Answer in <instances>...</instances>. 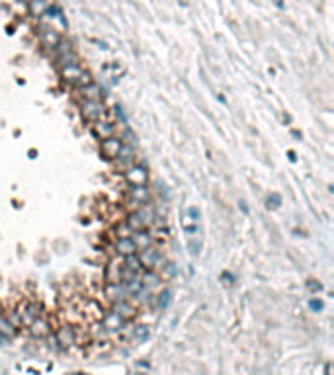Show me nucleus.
Returning a JSON list of instances; mask_svg holds the SVG:
<instances>
[{
    "instance_id": "20",
    "label": "nucleus",
    "mask_w": 334,
    "mask_h": 375,
    "mask_svg": "<svg viewBox=\"0 0 334 375\" xmlns=\"http://www.w3.org/2000/svg\"><path fill=\"white\" fill-rule=\"evenodd\" d=\"M81 94H83L84 102H92V100H100V88L96 86V84H88V86H84L81 88Z\"/></svg>"
},
{
    "instance_id": "22",
    "label": "nucleus",
    "mask_w": 334,
    "mask_h": 375,
    "mask_svg": "<svg viewBox=\"0 0 334 375\" xmlns=\"http://www.w3.org/2000/svg\"><path fill=\"white\" fill-rule=\"evenodd\" d=\"M149 336H151V331L147 325H137L133 329V340H137V342H147Z\"/></svg>"
},
{
    "instance_id": "15",
    "label": "nucleus",
    "mask_w": 334,
    "mask_h": 375,
    "mask_svg": "<svg viewBox=\"0 0 334 375\" xmlns=\"http://www.w3.org/2000/svg\"><path fill=\"white\" fill-rule=\"evenodd\" d=\"M42 43H43V47H47V49H55V47H59V43H61L59 32H55V30H43Z\"/></svg>"
},
{
    "instance_id": "6",
    "label": "nucleus",
    "mask_w": 334,
    "mask_h": 375,
    "mask_svg": "<svg viewBox=\"0 0 334 375\" xmlns=\"http://www.w3.org/2000/svg\"><path fill=\"white\" fill-rule=\"evenodd\" d=\"M137 258H139L143 270H155V268H159V264L163 262V254L157 249H153V247L141 249V252L137 254Z\"/></svg>"
},
{
    "instance_id": "7",
    "label": "nucleus",
    "mask_w": 334,
    "mask_h": 375,
    "mask_svg": "<svg viewBox=\"0 0 334 375\" xmlns=\"http://www.w3.org/2000/svg\"><path fill=\"white\" fill-rule=\"evenodd\" d=\"M124 174H125V180L131 186H147V180H149L147 168L139 167V165H133L131 168H127Z\"/></svg>"
},
{
    "instance_id": "13",
    "label": "nucleus",
    "mask_w": 334,
    "mask_h": 375,
    "mask_svg": "<svg viewBox=\"0 0 334 375\" xmlns=\"http://www.w3.org/2000/svg\"><path fill=\"white\" fill-rule=\"evenodd\" d=\"M106 297H110V299L116 303V301L127 299L129 295H127L124 284H106Z\"/></svg>"
},
{
    "instance_id": "18",
    "label": "nucleus",
    "mask_w": 334,
    "mask_h": 375,
    "mask_svg": "<svg viewBox=\"0 0 334 375\" xmlns=\"http://www.w3.org/2000/svg\"><path fill=\"white\" fill-rule=\"evenodd\" d=\"M141 282H143V288H145V290H153V288H157V286L161 284V276H159V272H155V270H145Z\"/></svg>"
},
{
    "instance_id": "27",
    "label": "nucleus",
    "mask_w": 334,
    "mask_h": 375,
    "mask_svg": "<svg viewBox=\"0 0 334 375\" xmlns=\"http://www.w3.org/2000/svg\"><path fill=\"white\" fill-rule=\"evenodd\" d=\"M311 307H313L315 311H319V309H321L323 305H321V301H311Z\"/></svg>"
},
{
    "instance_id": "19",
    "label": "nucleus",
    "mask_w": 334,
    "mask_h": 375,
    "mask_svg": "<svg viewBox=\"0 0 334 375\" xmlns=\"http://www.w3.org/2000/svg\"><path fill=\"white\" fill-rule=\"evenodd\" d=\"M116 167L120 168V170H124V172H125L127 168L133 167V153H131V151H127L125 147H124L122 155L116 159Z\"/></svg>"
},
{
    "instance_id": "12",
    "label": "nucleus",
    "mask_w": 334,
    "mask_h": 375,
    "mask_svg": "<svg viewBox=\"0 0 334 375\" xmlns=\"http://www.w3.org/2000/svg\"><path fill=\"white\" fill-rule=\"evenodd\" d=\"M137 245L133 243V239L129 237V239H118V243H116V252L120 254V256H133V254H137Z\"/></svg>"
},
{
    "instance_id": "24",
    "label": "nucleus",
    "mask_w": 334,
    "mask_h": 375,
    "mask_svg": "<svg viewBox=\"0 0 334 375\" xmlns=\"http://www.w3.org/2000/svg\"><path fill=\"white\" fill-rule=\"evenodd\" d=\"M116 235H118L120 239H129V237L133 235V231L127 227V223H122V225L116 227Z\"/></svg>"
},
{
    "instance_id": "17",
    "label": "nucleus",
    "mask_w": 334,
    "mask_h": 375,
    "mask_svg": "<svg viewBox=\"0 0 334 375\" xmlns=\"http://www.w3.org/2000/svg\"><path fill=\"white\" fill-rule=\"evenodd\" d=\"M30 331H32L34 336L43 338V336H47V334L51 333V327H49V323H47L43 317H40V319H36V321L30 325Z\"/></svg>"
},
{
    "instance_id": "4",
    "label": "nucleus",
    "mask_w": 334,
    "mask_h": 375,
    "mask_svg": "<svg viewBox=\"0 0 334 375\" xmlns=\"http://www.w3.org/2000/svg\"><path fill=\"white\" fill-rule=\"evenodd\" d=\"M106 114V108L100 100H92V102H84L83 108H81V116L86 124H96L104 118Z\"/></svg>"
},
{
    "instance_id": "14",
    "label": "nucleus",
    "mask_w": 334,
    "mask_h": 375,
    "mask_svg": "<svg viewBox=\"0 0 334 375\" xmlns=\"http://www.w3.org/2000/svg\"><path fill=\"white\" fill-rule=\"evenodd\" d=\"M114 313H118L124 321H127V319L133 317L135 307H133L131 301H127V299H124V301H116V303H114Z\"/></svg>"
},
{
    "instance_id": "28",
    "label": "nucleus",
    "mask_w": 334,
    "mask_h": 375,
    "mask_svg": "<svg viewBox=\"0 0 334 375\" xmlns=\"http://www.w3.org/2000/svg\"><path fill=\"white\" fill-rule=\"evenodd\" d=\"M6 342H8V338H4V336L0 334V346H2V344H6Z\"/></svg>"
},
{
    "instance_id": "26",
    "label": "nucleus",
    "mask_w": 334,
    "mask_h": 375,
    "mask_svg": "<svg viewBox=\"0 0 334 375\" xmlns=\"http://www.w3.org/2000/svg\"><path fill=\"white\" fill-rule=\"evenodd\" d=\"M30 8H32L34 14H42L43 10H45V4H43V0H32Z\"/></svg>"
},
{
    "instance_id": "11",
    "label": "nucleus",
    "mask_w": 334,
    "mask_h": 375,
    "mask_svg": "<svg viewBox=\"0 0 334 375\" xmlns=\"http://www.w3.org/2000/svg\"><path fill=\"white\" fill-rule=\"evenodd\" d=\"M122 272H124V266L118 264V262H110L106 266V284H122Z\"/></svg>"
},
{
    "instance_id": "5",
    "label": "nucleus",
    "mask_w": 334,
    "mask_h": 375,
    "mask_svg": "<svg viewBox=\"0 0 334 375\" xmlns=\"http://www.w3.org/2000/svg\"><path fill=\"white\" fill-rule=\"evenodd\" d=\"M18 317H20V321H22V325H26V327H30L36 319H40L42 317V305L40 303H36V301H26V303H22L20 307H18Z\"/></svg>"
},
{
    "instance_id": "23",
    "label": "nucleus",
    "mask_w": 334,
    "mask_h": 375,
    "mask_svg": "<svg viewBox=\"0 0 334 375\" xmlns=\"http://www.w3.org/2000/svg\"><path fill=\"white\" fill-rule=\"evenodd\" d=\"M0 334H2L4 338H10V336L16 334V327H12V325L8 323V319H4V317H0Z\"/></svg>"
},
{
    "instance_id": "10",
    "label": "nucleus",
    "mask_w": 334,
    "mask_h": 375,
    "mask_svg": "<svg viewBox=\"0 0 334 375\" xmlns=\"http://www.w3.org/2000/svg\"><path fill=\"white\" fill-rule=\"evenodd\" d=\"M127 198L131 200V204H137V208H143L149 200V188L147 186H131L127 192Z\"/></svg>"
},
{
    "instance_id": "8",
    "label": "nucleus",
    "mask_w": 334,
    "mask_h": 375,
    "mask_svg": "<svg viewBox=\"0 0 334 375\" xmlns=\"http://www.w3.org/2000/svg\"><path fill=\"white\" fill-rule=\"evenodd\" d=\"M92 135L98 139V141H104V139H110L116 135V125L110 124V122H96L92 124Z\"/></svg>"
},
{
    "instance_id": "25",
    "label": "nucleus",
    "mask_w": 334,
    "mask_h": 375,
    "mask_svg": "<svg viewBox=\"0 0 334 375\" xmlns=\"http://www.w3.org/2000/svg\"><path fill=\"white\" fill-rule=\"evenodd\" d=\"M170 301H172V293L168 292V290H165V292L159 295V307H161V309H167L168 305H170Z\"/></svg>"
},
{
    "instance_id": "9",
    "label": "nucleus",
    "mask_w": 334,
    "mask_h": 375,
    "mask_svg": "<svg viewBox=\"0 0 334 375\" xmlns=\"http://www.w3.org/2000/svg\"><path fill=\"white\" fill-rule=\"evenodd\" d=\"M125 327V321L118 315V313H106L104 317H102V329H106L108 333H118V331H122Z\"/></svg>"
},
{
    "instance_id": "21",
    "label": "nucleus",
    "mask_w": 334,
    "mask_h": 375,
    "mask_svg": "<svg viewBox=\"0 0 334 375\" xmlns=\"http://www.w3.org/2000/svg\"><path fill=\"white\" fill-rule=\"evenodd\" d=\"M133 243L137 245V249L141 250V249H147V247H151V237L145 233V231H137L133 237Z\"/></svg>"
},
{
    "instance_id": "16",
    "label": "nucleus",
    "mask_w": 334,
    "mask_h": 375,
    "mask_svg": "<svg viewBox=\"0 0 334 375\" xmlns=\"http://www.w3.org/2000/svg\"><path fill=\"white\" fill-rule=\"evenodd\" d=\"M55 336H57V342H59L61 346H71V344H75V340H77L75 331H73L71 327H61Z\"/></svg>"
},
{
    "instance_id": "3",
    "label": "nucleus",
    "mask_w": 334,
    "mask_h": 375,
    "mask_svg": "<svg viewBox=\"0 0 334 375\" xmlns=\"http://www.w3.org/2000/svg\"><path fill=\"white\" fill-rule=\"evenodd\" d=\"M124 141L120 139V137H110V139H104V141H100V153H102V157L106 159V161H116L120 155H122V151H124Z\"/></svg>"
},
{
    "instance_id": "1",
    "label": "nucleus",
    "mask_w": 334,
    "mask_h": 375,
    "mask_svg": "<svg viewBox=\"0 0 334 375\" xmlns=\"http://www.w3.org/2000/svg\"><path fill=\"white\" fill-rule=\"evenodd\" d=\"M125 223L133 233H137V231H145L147 227H151V225L155 223V215H153V211H151V209L139 208V209H135V211H131V213L127 215Z\"/></svg>"
},
{
    "instance_id": "2",
    "label": "nucleus",
    "mask_w": 334,
    "mask_h": 375,
    "mask_svg": "<svg viewBox=\"0 0 334 375\" xmlns=\"http://www.w3.org/2000/svg\"><path fill=\"white\" fill-rule=\"evenodd\" d=\"M61 77L65 79V83L75 84L79 88H84V86L92 84V77L86 71H83L79 65H67V67H63L61 69Z\"/></svg>"
}]
</instances>
